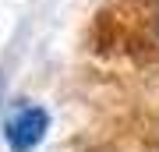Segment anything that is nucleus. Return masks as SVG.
Segmentation results:
<instances>
[{"mask_svg": "<svg viewBox=\"0 0 159 152\" xmlns=\"http://www.w3.org/2000/svg\"><path fill=\"white\" fill-rule=\"evenodd\" d=\"M46 135H50V110H46L43 103L21 99L11 113H7V120H4V145L11 152L39 149Z\"/></svg>", "mask_w": 159, "mask_h": 152, "instance_id": "f257e3e1", "label": "nucleus"}, {"mask_svg": "<svg viewBox=\"0 0 159 152\" xmlns=\"http://www.w3.org/2000/svg\"><path fill=\"white\" fill-rule=\"evenodd\" d=\"M156 39H159V18H156Z\"/></svg>", "mask_w": 159, "mask_h": 152, "instance_id": "f03ea898", "label": "nucleus"}, {"mask_svg": "<svg viewBox=\"0 0 159 152\" xmlns=\"http://www.w3.org/2000/svg\"><path fill=\"white\" fill-rule=\"evenodd\" d=\"M0 92H4V81H0Z\"/></svg>", "mask_w": 159, "mask_h": 152, "instance_id": "7ed1b4c3", "label": "nucleus"}]
</instances>
